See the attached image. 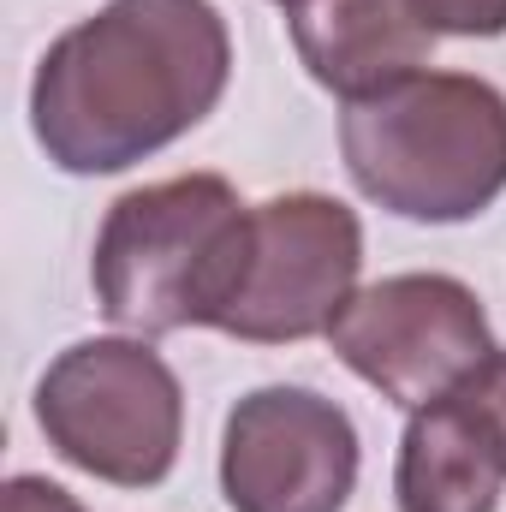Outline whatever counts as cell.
<instances>
[{"instance_id":"obj_3","label":"cell","mask_w":506,"mask_h":512,"mask_svg":"<svg viewBox=\"0 0 506 512\" xmlns=\"http://www.w3.org/2000/svg\"><path fill=\"white\" fill-rule=\"evenodd\" d=\"M352 185L399 221L459 227L506 191V96L471 72H417L340 114Z\"/></svg>"},{"instance_id":"obj_2","label":"cell","mask_w":506,"mask_h":512,"mask_svg":"<svg viewBox=\"0 0 506 512\" xmlns=\"http://www.w3.org/2000/svg\"><path fill=\"white\" fill-rule=\"evenodd\" d=\"M251 262V203L221 173H179L126 191L90 256L96 304L114 328L161 340L221 328Z\"/></svg>"},{"instance_id":"obj_9","label":"cell","mask_w":506,"mask_h":512,"mask_svg":"<svg viewBox=\"0 0 506 512\" xmlns=\"http://www.w3.org/2000/svg\"><path fill=\"white\" fill-rule=\"evenodd\" d=\"M506 489V465L483 423L465 411L459 393L411 411L393 465L399 512H495Z\"/></svg>"},{"instance_id":"obj_5","label":"cell","mask_w":506,"mask_h":512,"mask_svg":"<svg viewBox=\"0 0 506 512\" xmlns=\"http://www.w3.org/2000/svg\"><path fill=\"white\" fill-rule=\"evenodd\" d=\"M328 346L358 382L405 411L447 399L495 358L489 310L453 274H387L364 286L328 328Z\"/></svg>"},{"instance_id":"obj_12","label":"cell","mask_w":506,"mask_h":512,"mask_svg":"<svg viewBox=\"0 0 506 512\" xmlns=\"http://www.w3.org/2000/svg\"><path fill=\"white\" fill-rule=\"evenodd\" d=\"M0 512H84V507L48 477H12L6 495H0Z\"/></svg>"},{"instance_id":"obj_10","label":"cell","mask_w":506,"mask_h":512,"mask_svg":"<svg viewBox=\"0 0 506 512\" xmlns=\"http://www.w3.org/2000/svg\"><path fill=\"white\" fill-rule=\"evenodd\" d=\"M435 36H465V42H489L506 36V0H417Z\"/></svg>"},{"instance_id":"obj_1","label":"cell","mask_w":506,"mask_h":512,"mask_svg":"<svg viewBox=\"0 0 506 512\" xmlns=\"http://www.w3.org/2000/svg\"><path fill=\"white\" fill-rule=\"evenodd\" d=\"M227 78L233 36L215 0H108L36 60L30 131L60 173H126L203 126Z\"/></svg>"},{"instance_id":"obj_8","label":"cell","mask_w":506,"mask_h":512,"mask_svg":"<svg viewBox=\"0 0 506 512\" xmlns=\"http://www.w3.org/2000/svg\"><path fill=\"white\" fill-rule=\"evenodd\" d=\"M286 24L304 72L346 108L429 72L441 42L417 0H298Z\"/></svg>"},{"instance_id":"obj_6","label":"cell","mask_w":506,"mask_h":512,"mask_svg":"<svg viewBox=\"0 0 506 512\" xmlns=\"http://www.w3.org/2000/svg\"><path fill=\"white\" fill-rule=\"evenodd\" d=\"M364 227L340 197L286 191L251 209V262L221 334L251 346H298L328 334L358 298Z\"/></svg>"},{"instance_id":"obj_11","label":"cell","mask_w":506,"mask_h":512,"mask_svg":"<svg viewBox=\"0 0 506 512\" xmlns=\"http://www.w3.org/2000/svg\"><path fill=\"white\" fill-rule=\"evenodd\" d=\"M453 393H459L465 411L483 423V435L495 441V453H501V465H506V346H495V358H489L465 387H453Z\"/></svg>"},{"instance_id":"obj_4","label":"cell","mask_w":506,"mask_h":512,"mask_svg":"<svg viewBox=\"0 0 506 512\" xmlns=\"http://www.w3.org/2000/svg\"><path fill=\"white\" fill-rule=\"evenodd\" d=\"M36 429L84 477L155 489L179 465L185 393L173 364L137 334L78 340L36 382Z\"/></svg>"},{"instance_id":"obj_7","label":"cell","mask_w":506,"mask_h":512,"mask_svg":"<svg viewBox=\"0 0 506 512\" xmlns=\"http://www.w3.org/2000/svg\"><path fill=\"white\" fill-rule=\"evenodd\" d=\"M358 429L316 387H256L227 411L221 495L233 512H346L358 489Z\"/></svg>"},{"instance_id":"obj_13","label":"cell","mask_w":506,"mask_h":512,"mask_svg":"<svg viewBox=\"0 0 506 512\" xmlns=\"http://www.w3.org/2000/svg\"><path fill=\"white\" fill-rule=\"evenodd\" d=\"M274 6H298V0H274Z\"/></svg>"}]
</instances>
